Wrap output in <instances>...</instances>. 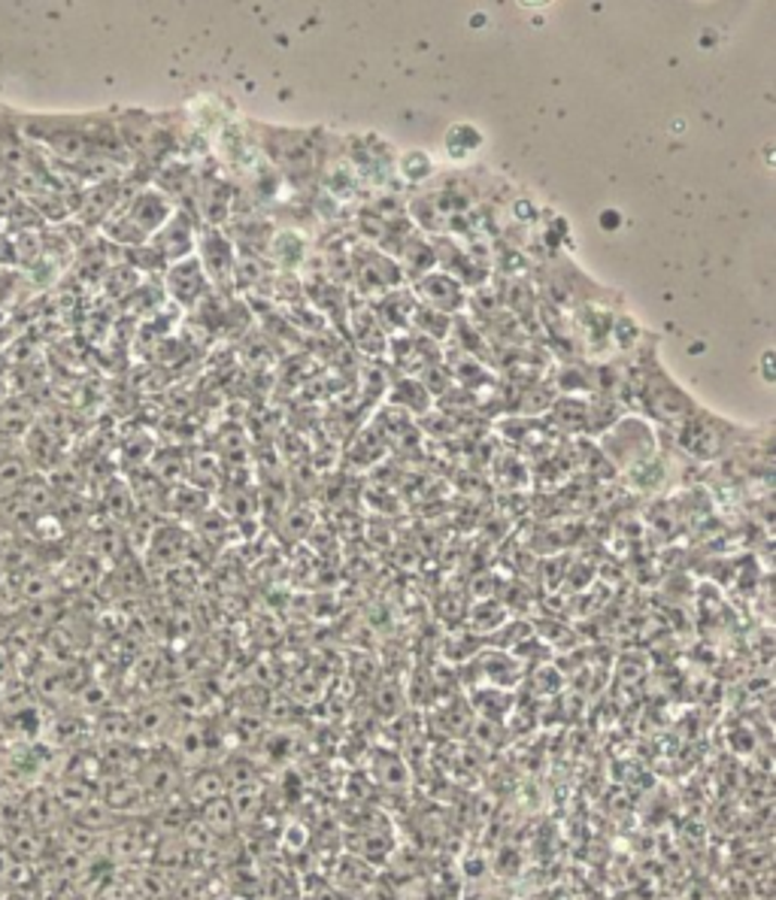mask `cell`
<instances>
[{"label": "cell", "mask_w": 776, "mask_h": 900, "mask_svg": "<svg viewBox=\"0 0 776 900\" xmlns=\"http://www.w3.org/2000/svg\"><path fill=\"white\" fill-rule=\"evenodd\" d=\"M640 394H643V409L664 424H686L698 412L692 397L662 370H652Z\"/></svg>", "instance_id": "6da1fadb"}, {"label": "cell", "mask_w": 776, "mask_h": 900, "mask_svg": "<svg viewBox=\"0 0 776 900\" xmlns=\"http://www.w3.org/2000/svg\"><path fill=\"white\" fill-rule=\"evenodd\" d=\"M149 246L156 249V255L164 264H176L195 255V222L188 212L173 210L164 225L158 227L156 237L149 239Z\"/></svg>", "instance_id": "7a4b0ae2"}, {"label": "cell", "mask_w": 776, "mask_h": 900, "mask_svg": "<svg viewBox=\"0 0 776 900\" xmlns=\"http://www.w3.org/2000/svg\"><path fill=\"white\" fill-rule=\"evenodd\" d=\"M731 424L713 419L710 412H694L686 424H679V440L682 446L692 452L694 458H716L725 452V440H728Z\"/></svg>", "instance_id": "3957f363"}, {"label": "cell", "mask_w": 776, "mask_h": 900, "mask_svg": "<svg viewBox=\"0 0 776 900\" xmlns=\"http://www.w3.org/2000/svg\"><path fill=\"white\" fill-rule=\"evenodd\" d=\"M207 273L198 264V258H185L168 268V295L180 304V307H195L200 297L207 295Z\"/></svg>", "instance_id": "277c9868"}, {"label": "cell", "mask_w": 776, "mask_h": 900, "mask_svg": "<svg viewBox=\"0 0 776 900\" xmlns=\"http://www.w3.org/2000/svg\"><path fill=\"white\" fill-rule=\"evenodd\" d=\"M137 782H140L143 791H146V798H168V794H173L176 788L183 786V782H180V767H176V761L173 759L149 761V764L143 767Z\"/></svg>", "instance_id": "5b68a950"}, {"label": "cell", "mask_w": 776, "mask_h": 900, "mask_svg": "<svg viewBox=\"0 0 776 900\" xmlns=\"http://www.w3.org/2000/svg\"><path fill=\"white\" fill-rule=\"evenodd\" d=\"M195 818H198L204 828L210 830L212 837H225V834H231V830L237 828V810H234V803H231V798H215V801H207L204 806H198L195 810Z\"/></svg>", "instance_id": "8992f818"}, {"label": "cell", "mask_w": 776, "mask_h": 900, "mask_svg": "<svg viewBox=\"0 0 776 900\" xmlns=\"http://www.w3.org/2000/svg\"><path fill=\"white\" fill-rule=\"evenodd\" d=\"M188 803L198 810L207 801H215V798H225L227 794V782L222 767H200L198 774L192 776L188 782Z\"/></svg>", "instance_id": "52a82bcc"}, {"label": "cell", "mask_w": 776, "mask_h": 900, "mask_svg": "<svg viewBox=\"0 0 776 900\" xmlns=\"http://www.w3.org/2000/svg\"><path fill=\"white\" fill-rule=\"evenodd\" d=\"M30 431V409H25L22 400H7L0 407V440H13V436H25Z\"/></svg>", "instance_id": "ba28073f"}, {"label": "cell", "mask_w": 776, "mask_h": 900, "mask_svg": "<svg viewBox=\"0 0 776 900\" xmlns=\"http://www.w3.org/2000/svg\"><path fill=\"white\" fill-rule=\"evenodd\" d=\"M173 749H176V759L180 761H200L207 755V731H200L195 725L185 728V731H176Z\"/></svg>", "instance_id": "9c48e42d"}, {"label": "cell", "mask_w": 776, "mask_h": 900, "mask_svg": "<svg viewBox=\"0 0 776 900\" xmlns=\"http://www.w3.org/2000/svg\"><path fill=\"white\" fill-rule=\"evenodd\" d=\"M449 137H452V140L458 137V143H449V140H446V149H449V158H455V161H458V158L473 156V152H477V149H480V146H482V134H480V131H477V127H473V125H455V127H452V131H449Z\"/></svg>", "instance_id": "30bf717a"}, {"label": "cell", "mask_w": 776, "mask_h": 900, "mask_svg": "<svg viewBox=\"0 0 776 900\" xmlns=\"http://www.w3.org/2000/svg\"><path fill=\"white\" fill-rule=\"evenodd\" d=\"M0 322H3V310H0Z\"/></svg>", "instance_id": "8fae6325"}]
</instances>
